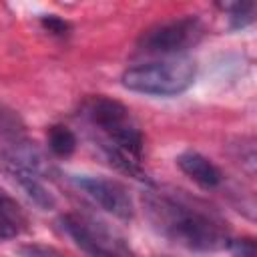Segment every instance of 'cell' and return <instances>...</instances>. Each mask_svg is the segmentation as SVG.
<instances>
[{"label":"cell","mask_w":257,"mask_h":257,"mask_svg":"<svg viewBox=\"0 0 257 257\" xmlns=\"http://www.w3.org/2000/svg\"><path fill=\"white\" fill-rule=\"evenodd\" d=\"M143 211L151 227L173 245L197 253H215L231 245V225L211 203L169 185L149 183Z\"/></svg>","instance_id":"cell-1"},{"label":"cell","mask_w":257,"mask_h":257,"mask_svg":"<svg viewBox=\"0 0 257 257\" xmlns=\"http://www.w3.org/2000/svg\"><path fill=\"white\" fill-rule=\"evenodd\" d=\"M70 181L104 213L120 221L135 217V201L120 181L102 175H72Z\"/></svg>","instance_id":"cell-7"},{"label":"cell","mask_w":257,"mask_h":257,"mask_svg":"<svg viewBox=\"0 0 257 257\" xmlns=\"http://www.w3.org/2000/svg\"><path fill=\"white\" fill-rule=\"evenodd\" d=\"M175 161H177L179 169H181L193 183H197V185L203 187V189H217V187L223 183V173H221V169H219L211 159H207L205 155H201L199 151L187 149V151L179 153Z\"/></svg>","instance_id":"cell-8"},{"label":"cell","mask_w":257,"mask_h":257,"mask_svg":"<svg viewBox=\"0 0 257 257\" xmlns=\"http://www.w3.org/2000/svg\"><path fill=\"white\" fill-rule=\"evenodd\" d=\"M255 2L247 0V2H233L227 4V18H229V28L231 30H243L247 26H251L255 22Z\"/></svg>","instance_id":"cell-11"},{"label":"cell","mask_w":257,"mask_h":257,"mask_svg":"<svg viewBox=\"0 0 257 257\" xmlns=\"http://www.w3.org/2000/svg\"><path fill=\"white\" fill-rule=\"evenodd\" d=\"M26 229V217L20 205L0 189V239H12Z\"/></svg>","instance_id":"cell-9"},{"label":"cell","mask_w":257,"mask_h":257,"mask_svg":"<svg viewBox=\"0 0 257 257\" xmlns=\"http://www.w3.org/2000/svg\"><path fill=\"white\" fill-rule=\"evenodd\" d=\"M205 36V26L199 16H181L159 22L147 28L137 40V52L149 56H183L189 48L201 42Z\"/></svg>","instance_id":"cell-6"},{"label":"cell","mask_w":257,"mask_h":257,"mask_svg":"<svg viewBox=\"0 0 257 257\" xmlns=\"http://www.w3.org/2000/svg\"><path fill=\"white\" fill-rule=\"evenodd\" d=\"M76 135L64 124H52L46 133V145L56 157H70L76 151Z\"/></svg>","instance_id":"cell-10"},{"label":"cell","mask_w":257,"mask_h":257,"mask_svg":"<svg viewBox=\"0 0 257 257\" xmlns=\"http://www.w3.org/2000/svg\"><path fill=\"white\" fill-rule=\"evenodd\" d=\"M78 118L110 167L128 177L145 179V135L126 104L106 94H90L80 102Z\"/></svg>","instance_id":"cell-2"},{"label":"cell","mask_w":257,"mask_h":257,"mask_svg":"<svg viewBox=\"0 0 257 257\" xmlns=\"http://www.w3.org/2000/svg\"><path fill=\"white\" fill-rule=\"evenodd\" d=\"M40 22H42V26H44L50 34H54V36H64V34H68V30H70V24H68L66 20L54 16V14H50V16H42Z\"/></svg>","instance_id":"cell-14"},{"label":"cell","mask_w":257,"mask_h":257,"mask_svg":"<svg viewBox=\"0 0 257 257\" xmlns=\"http://www.w3.org/2000/svg\"><path fill=\"white\" fill-rule=\"evenodd\" d=\"M58 227L86 257H137L122 235L92 215L64 213L58 217Z\"/></svg>","instance_id":"cell-5"},{"label":"cell","mask_w":257,"mask_h":257,"mask_svg":"<svg viewBox=\"0 0 257 257\" xmlns=\"http://www.w3.org/2000/svg\"><path fill=\"white\" fill-rule=\"evenodd\" d=\"M227 249L231 251V257H257V245L253 237L233 239Z\"/></svg>","instance_id":"cell-13"},{"label":"cell","mask_w":257,"mask_h":257,"mask_svg":"<svg viewBox=\"0 0 257 257\" xmlns=\"http://www.w3.org/2000/svg\"><path fill=\"white\" fill-rule=\"evenodd\" d=\"M18 255L20 257H64L58 249L44 245V243H26L18 247Z\"/></svg>","instance_id":"cell-12"},{"label":"cell","mask_w":257,"mask_h":257,"mask_svg":"<svg viewBox=\"0 0 257 257\" xmlns=\"http://www.w3.org/2000/svg\"><path fill=\"white\" fill-rule=\"evenodd\" d=\"M197 76V62L191 56L157 58L128 66L120 82L124 88L149 96H177L185 92Z\"/></svg>","instance_id":"cell-4"},{"label":"cell","mask_w":257,"mask_h":257,"mask_svg":"<svg viewBox=\"0 0 257 257\" xmlns=\"http://www.w3.org/2000/svg\"><path fill=\"white\" fill-rule=\"evenodd\" d=\"M0 173L40 211H50L56 197L46 185V167L34 143L22 135L0 149Z\"/></svg>","instance_id":"cell-3"}]
</instances>
